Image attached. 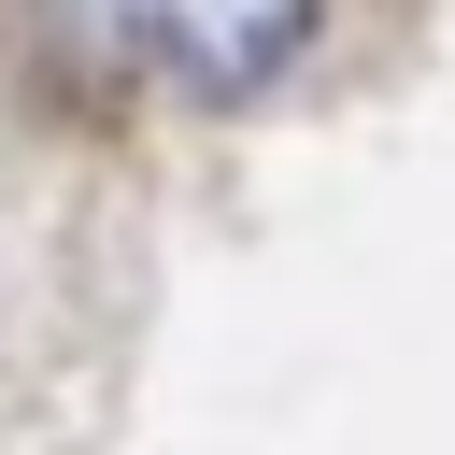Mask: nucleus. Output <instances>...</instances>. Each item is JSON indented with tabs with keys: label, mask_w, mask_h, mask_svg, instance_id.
<instances>
[{
	"label": "nucleus",
	"mask_w": 455,
	"mask_h": 455,
	"mask_svg": "<svg viewBox=\"0 0 455 455\" xmlns=\"http://www.w3.org/2000/svg\"><path fill=\"white\" fill-rule=\"evenodd\" d=\"M114 57H142L156 85L185 100H256L299 43H313V0H71Z\"/></svg>",
	"instance_id": "nucleus-1"
}]
</instances>
